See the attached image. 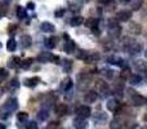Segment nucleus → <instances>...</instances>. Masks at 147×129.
<instances>
[{"instance_id": "1", "label": "nucleus", "mask_w": 147, "mask_h": 129, "mask_svg": "<svg viewBox=\"0 0 147 129\" xmlns=\"http://www.w3.org/2000/svg\"><path fill=\"white\" fill-rule=\"evenodd\" d=\"M76 114H78L79 118L86 119V118H89L92 115V110L89 106H79L78 109H76Z\"/></svg>"}, {"instance_id": "2", "label": "nucleus", "mask_w": 147, "mask_h": 129, "mask_svg": "<svg viewBox=\"0 0 147 129\" xmlns=\"http://www.w3.org/2000/svg\"><path fill=\"white\" fill-rule=\"evenodd\" d=\"M109 27H110V35L114 36V38H119L120 34H121V27L119 26V23L117 22H110Z\"/></svg>"}, {"instance_id": "3", "label": "nucleus", "mask_w": 147, "mask_h": 129, "mask_svg": "<svg viewBox=\"0 0 147 129\" xmlns=\"http://www.w3.org/2000/svg\"><path fill=\"white\" fill-rule=\"evenodd\" d=\"M96 86H97V89H98V92L103 97H107L110 94V88H109V85H107L105 81L98 80V81H97V84H96Z\"/></svg>"}, {"instance_id": "4", "label": "nucleus", "mask_w": 147, "mask_h": 129, "mask_svg": "<svg viewBox=\"0 0 147 129\" xmlns=\"http://www.w3.org/2000/svg\"><path fill=\"white\" fill-rule=\"evenodd\" d=\"M4 106L7 107V110H8L9 112L16 111V110L18 109V99L14 98V97H13V98H9V99H8V101L4 103Z\"/></svg>"}, {"instance_id": "5", "label": "nucleus", "mask_w": 147, "mask_h": 129, "mask_svg": "<svg viewBox=\"0 0 147 129\" xmlns=\"http://www.w3.org/2000/svg\"><path fill=\"white\" fill-rule=\"evenodd\" d=\"M132 18V12L130 10H120L116 16V20L119 22H127Z\"/></svg>"}, {"instance_id": "6", "label": "nucleus", "mask_w": 147, "mask_h": 129, "mask_svg": "<svg viewBox=\"0 0 147 129\" xmlns=\"http://www.w3.org/2000/svg\"><path fill=\"white\" fill-rule=\"evenodd\" d=\"M107 110L109 111H111V112H117V110L120 109V103H119V101L117 99H115V98H110L109 101H107Z\"/></svg>"}, {"instance_id": "7", "label": "nucleus", "mask_w": 147, "mask_h": 129, "mask_svg": "<svg viewBox=\"0 0 147 129\" xmlns=\"http://www.w3.org/2000/svg\"><path fill=\"white\" fill-rule=\"evenodd\" d=\"M147 102V99L145 98L143 96H141V94H134V96H132V105L133 106H143Z\"/></svg>"}, {"instance_id": "8", "label": "nucleus", "mask_w": 147, "mask_h": 129, "mask_svg": "<svg viewBox=\"0 0 147 129\" xmlns=\"http://www.w3.org/2000/svg\"><path fill=\"white\" fill-rule=\"evenodd\" d=\"M74 127L75 129H86L88 127V122H86V119H84V118H76L75 120H74Z\"/></svg>"}, {"instance_id": "9", "label": "nucleus", "mask_w": 147, "mask_h": 129, "mask_svg": "<svg viewBox=\"0 0 147 129\" xmlns=\"http://www.w3.org/2000/svg\"><path fill=\"white\" fill-rule=\"evenodd\" d=\"M97 98H98V93L94 91L86 92V94L84 96V101H85L86 103H93V102L97 101Z\"/></svg>"}, {"instance_id": "10", "label": "nucleus", "mask_w": 147, "mask_h": 129, "mask_svg": "<svg viewBox=\"0 0 147 129\" xmlns=\"http://www.w3.org/2000/svg\"><path fill=\"white\" fill-rule=\"evenodd\" d=\"M99 59H101V54L93 52V53H88V56H86V58L84 59V61H85L86 63H96Z\"/></svg>"}, {"instance_id": "11", "label": "nucleus", "mask_w": 147, "mask_h": 129, "mask_svg": "<svg viewBox=\"0 0 147 129\" xmlns=\"http://www.w3.org/2000/svg\"><path fill=\"white\" fill-rule=\"evenodd\" d=\"M127 51L129 52V53H132V54H137V53H140V52L142 51V45L138 44V43H136V41H133V43L127 48Z\"/></svg>"}, {"instance_id": "12", "label": "nucleus", "mask_w": 147, "mask_h": 129, "mask_svg": "<svg viewBox=\"0 0 147 129\" xmlns=\"http://www.w3.org/2000/svg\"><path fill=\"white\" fill-rule=\"evenodd\" d=\"M53 54L49 53V52H44V53L39 54L38 56V61L39 62H52L53 61Z\"/></svg>"}, {"instance_id": "13", "label": "nucleus", "mask_w": 147, "mask_h": 129, "mask_svg": "<svg viewBox=\"0 0 147 129\" xmlns=\"http://www.w3.org/2000/svg\"><path fill=\"white\" fill-rule=\"evenodd\" d=\"M67 105L65 103H58L56 107H54V111H56L57 115H59V116H63V115L67 114Z\"/></svg>"}, {"instance_id": "14", "label": "nucleus", "mask_w": 147, "mask_h": 129, "mask_svg": "<svg viewBox=\"0 0 147 129\" xmlns=\"http://www.w3.org/2000/svg\"><path fill=\"white\" fill-rule=\"evenodd\" d=\"M63 51L66 52L67 54H71V53H74V52H75V43H74L71 39H69V40L65 43Z\"/></svg>"}, {"instance_id": "15", "label": "nucleus", "mask_w": 147, "mask_h": 129, "mask_svg": "<svg viewBox=\"0 0 147 129\" xmlns=\"http://www.w3.org/2000/svg\"><path fill=\"white\" fill-rule=\"evenodd\" d=\"M54 102H56V96H54L53 93H49V94H47L45 98H44V106L51 107V106H53Z\"/></svg>"}, {"instance_id": "16", "label": "nucleus", "mask_w": 147, "mask_h": 129, "mask_svg": "<svg viewBox=\"0 0 147 129\" xmlns=\"http://www.w3.org/2000/svg\"><path fill=\"white\" fill-rule=\"evenodd\" d=\"M72 88V80L70 78H66L63 79V81L61 83V89L63 92H69L70 89Z\"/></svg>"}, {"instance_id": "17", "label": "nucleus", "mask_w": 147, "mask_h": 129, "mask_svg": "<svg viewBox=\"0 0 147 129\" xmlns=\"http://www.w3.org/2000/svg\"><path fill=\"white\" fill-rule=\"evenodd\" d=\"M123 89H124V83H123V79H120V80H117L116 83H115L114 92L117 94V96L123 97Z\"/></svg>"}, {"instance_id": "18", "label": "nucleus", "mask_w": 147, "mask_h": 129, "mask_svg": "<svg viewBox=\"0 0 147 129\" xmlns=\"http://www.w3.org/2000/svg\"><path fill=\"white\" fill-rule=\"evenodd\" d=\"M20 65H21V59H20V57H17V56L10 57V58L8 59V66H9L10 68H16Z\"/></svg>"}, {"instance_id": "19", "label": "nucleus", "mask_w": 147, "mask_h": 129, "mask_svg": "<svg viewBox=\"0 0 147 129\" xmlns=\"http://www.w3.org/2000/svg\"><path fill=\"white\" fill-rule=\"evenodd\" d=\"M129 30H130V32H132V34L138 35V34H141V31H142V27H141V25H138V23L132 22L129 25Z\"/></svg>"}, {"instance_id": "20", "label": "nucleus", "mask_w": 147, "mask_h": 129, "mask_svg": "<svg viewBox=\"0 0 147 129\" xmlns=\"http://www.w3.org/2000/svg\"><path fill=\"white\" fill-rule=\"evenodd\" d=\"M21 43H22L23 48H28V47L32 44V39H31L30 35H22V38H21Z\"/></svg>"}, {"instance_id": "21", "label": "nucleus", "mask_w": 147, "mask_h": 129, "mask_svg": "<svg viewBox=\"0 0 147 129\" xmlns=\"http://www.w3.org/2000/svg\"><path fill=\"white\" fill-rule=\"evenodd\" d=\"M40 28H41V31H44V32H53L54 31V26L52 25L51 22H43L40 25Z\"/></svg>"}, {"instance_id": "22", "label": "nucleus", "mask_w": 147, "mask_h": 129, "mask_svg": "<svg viewBox=\"0 0 147 129\" xmlns=\"http://www.w3.org/2000/svg\"><path fill=\"white\" fill-rule=\"evenodd\" d=\"M106 120H107V115L105 114V112H98V114L94 116V122H96L97 124H103Z\"/></svg>"}, {"instance_id": "23", "label": "nucleus", "mask_w": 147, "mask_h": 129, "mask_svg": "<svg viewBox=\"0 0 147 129\" xmlns=\"http://www.w3.org/2000/svg\"><path fill=\"white\" fill-rule=\"evenodd\" d=\"M85 26L89 28H97L98 27V20H96V18H88V20L85 21Z\"/></svg>"}, {"instance_id": "24", "label": "nucleus", "mask_w": 147, "mask_h": 129, "mask_svg": "<svg viewBox=\"0 0 147 129\" xmlns=\"http://www.w3.org/2000/svg\"><path fill=\"white\" fill-rule=\"evenodd\" d=\"M106 61L109 62V63H112V65H117V66H123L124 65V61L120 58H116L115 56H111V57H107Z\"/></svg>"}, {"instance_id": "25", "label": "nucleus", "mask_w": 147, "mask_h": 129, "mask_svg": "<svg viewBox=\"0 0 147 129\" xmlns=\"http://www.w3.org/2000/svg\"><path fill=\"white\" fill-rule=\"evenodd\" d=\"M56 45H57V38L56 36H52V38H49V39H47L45 40V47L47 48L53 49Z\"/></svg>"}, {"instance_id": "26", "label": "nucleus", "mask_w": 147, "mask_h": 129, "mask_svg": "<svg viewBox=\"0 0 147 129\" xmlns=\"http://www.w3.org/2000/svg\"><path fill=\"white\" fill-rule=\"evenodd\" d=\"M16 48H17V43H16L14 38H10L9 40H8V43H7V49L9 52H14Z\"/></svg>"}, {"instance_id": "27", "label": "nucleus", "mask_w": 147, "mask_h": 129, "mask_svg": "<svg viewBox=\"0 0 147 129\" xmlns=\"http://www.w3.org/2000/svg\"><path fill=\"white\" fill-rule=\"evenodd\" d=\"M38 83H39V78H36V76H34V78H30V79H26V80H25V85L30 86V88L35 86Z\"/></svg>"}, {"instance_id": "28", "label": "nucleus", "mask_w": 147, "mask_h": 129, "mask_svg": "<svg viewBox=\"0 0 147 129\" xmlns=\"http://www.w3.org/2000/svg\"><path fill=\"white\" fill-rule=\"evenodd\" d=\"M134 66L138 71H142V72H145L147 70V62H145V61H136Z\"/></svg>"}, {"instance_id": "29", "label": "nucleus", "mask_w": 147, "mask_h": 129, "mask_svg": "<svg viewBox=\"0 0 147 129\" xmlns=\"http://www.w3.org/2000/svg\"><path fill=\"white\" fill-rule=\"evenodd\" d=\"M83 22H84V18L81 17V16H76V17L71 18V21H70V25H71V26H80Z\"/></svg>"}, {"instance_id": "30", "label": "nucleus", "mask_w": 147, "mask_h": 129, "mask_svg": "<svg viewBox=\"0 0 147 129\" xmlns=\"http://www.w3.org/2000/svg\"><path fill=\"white\" fill-rule=\"evenodd\" d=\"M129 81L132 85H138V84L142 83V78H141L140 75H130Z\"/></svg>"}, {"instance_id": "31", "label": "nucleus", "mask_w": 147, "mask_h": 129, "mask_svg": "<svg viewBox=\"0 0 147 129\" xmlns=\"http://www.w3.org/2000/svg\"><path fill=\"white\" fill-rule=\"evenodd\" d=\"M69 7H70V10H71V12H78V10L81 9V3H79V1H71L69 4Z\"/></svg>"}, {"instance_id": "32", "label": "nucleus", "mask_w": 147, "mask_h": 129, "mask_svg": "<svg viewBox=\"0 0 147 129\" xmlns=\"http://www.w3.org/2000/svg\"><path fill=\"white\" fill-rule=\"evenodd\" d=\"M111 129H119V128H121V125H123V123H121V119H117V118H115L114 120L111 122Z\"/></svg>"}, {"instance_id": "33", "label": "nucleus", "mask_w": 147, "mask_h": 129, "mask_svg": "<svg viewBox=\"0 0 147 129\" xmlns=\"http://www.w3.org/2000/svg\"><path fill=\"white\" fill-rule=\"evenodd\" d=\"M102 75L107 79H112L114 78V71L111 68H102Z\"/></svg>"}, {"instance_id": "34", "label": "nucleus", "mask_w": 147, "mask_h": 129, "mask_svg": "<svg viewBox=\"0 0 147 129\" xmlns=\"http://www.w3.org/2000/svg\"><path fill=\"white\" fill-rule=\"evenodd\" d=\"M130 75H132V74H130V68H129V67H124V68L121 70L120 78H121V79H129Z\"/></svg>"}, {"instance_id": "35", "label": "nucleus", "mask_w": 147, "mask_h": 129, "mask_svg": "<svg viewBox=\"0 0 147 129\" xmlns=\"http://www.w3.org/2000/svg\"><path fill=\"white\" fill-rule=\"evenodd\" d=\"M10 112L7 110V107L5 106H1L0 107V119H7L8 116H9Z\"/></svg>"}, {"instance_id": "36", "label": "nucleus", "mask_w": 147, "mask_h": 129, "mask_svg": "<svg viewBox=\"0 0 147 129\" xmlns=\"http://www.w3.org/2000/svg\"><path fill=\"white\" fill-rule=\"evenodd\" d=\"M17 119H18V122L25 123L26 120L28 119V114H27V112H18V114H17Z\"/></svg>"}, {"instance_id": "37", "label": "nucleus", "mask_w": 147, "mask_h": 129, "mask_svg": "<svg viewBox=\"0 0 147 129\" xmlns=\"http://www.w3.org/2000/svg\"><path fill=\"white\" fill-rule=\"evenodd\" d=\"M32 61L34 59L32 58H26V59H23V61H21V67L22 68H28L31 66V63H32Z\"/></svg>"}, {"instance_id": "38", "label": "nucleus", "mask_w": 147, "mask_h": 129, "mask_svg": "<svg viewBox=\"0 0 147 129\" xmlns=\"http://www.w3.org/2000/svg\"><path fill=\"white\" fill-rule=\"evenodd\" d=\"M48 116H49V114H48L47 110H41V111H39V114H38V118L40 120H47L48 119Z\"/></svg>"}, {"instance_id": "39", "label": "nucleus", "mask_w": 147, "mask_h": 129, "mask_svg": "<svg viewBox=\"0 0 147 129\" xmlns=\"http://www.w3.org/2000/svg\"><path fill=\"white\" fill-rule=\"evenodd\" d=\"M17 16H18V18H25L26 17V9L25 8H22V7H18L17 8Z\"/></svg>"}, {"instance_id": "40", "label": "nucleus", "mask_w": 147, "mask_h": 129, "mask_svg": "<svg viewBox=\"0 0 147 129\" xmlns=\"http://www.w3.org/2000/svg\"><path fill=\"white\" fill-rule=\"evenodd\" d=\"M71 67H72V62L70 61V59H65L63 61V70L66 71V72H69V71L71 70Z\"/></svg>"}, {"instance_id": "41", "label": "nucleus", "mask_w": 147, "mask_h": 129, "mask_svg": "<svg viewBox=\"0 0 147 129\" xmlns=\"http://www.w3.org/2000/svg\"><path fill=\"white\" fill-rule=\"evenodd\" d=\"M8 78V71L5 68H0V81H4V79Z\"/></svg>"}, {"instance_id": "42", "label": "nucleus", "mask_w": 147, "mask_h": 129, "mask_svg": "<svg viewBox=\"0 0 147 129\" xmlns=\"http://www.w3.org/2000/svg\"><path fill=\"white\" fill-rule=\"evenodd\" d=\"M86 56H88V52H85V51H79V53L76 54V57L79 59H83V61L86 58Z\"/></svg>"}, {"instance_id": "43", "label": "nucleus", "mask_w": 147, "mask_h": 129, "mask_svg": "<svg viewBox=\"0 0 147 129\" xmlns=\"http://www.w3.org/2000/svg\"><path fill=\"white\" fill-rule=\"evenodd\" d=\"M141 5H142V1H141V0H136V1L132 4L133 10H138L141 8Z\"/></svg>"}, {"instance_id": "44", "label": "nucleus", "mask_w": 147, "mask_h": 129, "mask_svg": "<svg viewBox=\"0 0 147 129\" xmlns=\"http://www.w3.org/2000/svg\"><path fill=\"white\" fill-rule=\"evenodd\" d=\"M59 127V123L58 122H52L48 124V127H47V129H57Z\"/></svg>"}, {"instance_id": "45", "label": "nucleus", "mask_w": 147, "mask_h": 129, "mask_svg": "<svg viewBox=\"0 0 147 129\" xmlns=\"http://www.w3.org/2000/svg\"><path fill=\"white\" fill-rule=\"evenodd\" d=\"M26 129H38V124L35 122H30L26 125Z\"/></svg>"}, {"instance_id": "46", "label": "nucleus", "mask_w": 147, "mask_h": 129, "mask_svg": "<svg viewBox=\"0 0 147 129\" xmlns=\"http://www.w3.org/2000/svg\"><path fill=\"white\" fill-rule=\"evenodd\" d=\"M9 88H10V89H13V88H18V80H17V79H13V80L10 81Z\"/></svg>"}, {"instance_id": "47", "label": "nucleus", "mask_w": 147, "mask_h": 129, "mask_svg": "<svg viewBox=\"0 0 147 129\" xmlns=\"http://www.w3.org/2000/svg\"><path fill=\"white\" fill-rule=\"evenodd\" d=\"M63 13H65L63 9H58L56 13H54V16H56V17H61V16H63Z\"/></svg>"}, {"instance_id": "48", "label": "nucleus", "mask_w": 147, "mask_h": 129, "mask_svg": "<svg viewBox=\"0 0 147 129\" xmlns=\"http://www.w3.org/2000/svg\"><path fill=\"white\" fill-rule=\"evenodd\" d=\"M98 3H99V4H103V5H106L107 3H110V0H98Z\"/></svg>"}, {"instance_id": "49", "label": "nucleus", "mask_w": 147, "mask_h": 129, "mask_svg": "<svg viewBox=\"0 0 147 129\" xmlns=\"http://www.w3.org/2000/svg\"><path fill=\"white\" fill-rule=\"evenodd\" d=\"M34 7H35V5H34L32 3H28V4H27V8H28V9H34Z\"/></svg>"}, {"instance_id": "50", "label": "nucleus", "mask_w": 147, "mask_h": 129, "mask_svg": "<svg viewBox=\"0 0 147 129\" xmlns=\"http://www.w3.org/2000/svg\"><path fill=\"white\" fill-rule=\"evenodd\" d=\"M0 129H5V125L4 124H0Z\"/></svg>"}, {"instance_id": "51", "label": "nucleus", "mask_w": 147, "mask_h": 129, "mask_svg": "<svg viewBox=\"0 0 147 129\" xmlns=\"http://www.w3.org/2000/svg\"><path fill=\"white\" fill-rule=\"evenodd\" d=\"M128 1H129V0H123V3H124V4H127Z\"/></svg>"}, {"instance_id": "52", "label": "nucleus", "mask_w": 147, "mask_h": 129, "mask_svg": "<svg viewBox=\"0 0 147 129\" xmlns=\"http://www.w3.org/2000/svg\"><path fill=\"white\" fill-rule=\"evenodd\" d=\"M145 57L147 58V49H146V52H145Z\"/></svg>"}, {"instance_id": "53", "label": "nucleus", "mask_w": 147, "mask_h": 129, "mask_svg": "<svg viewBox=\"0 0 147 129\" xmlns=\"http://www.w3.org/2000/svg\"><path fill=\"white\" fill-rule=\"evenodd\" d=\"M145 72H146V76H147V70H146V71H145Z\"/></svg>"}, {"instance_id": "54", "label": "nucleus", "mask_w": 147, "mask_h": 129, "mask_svg": "<svg viewBox=\"0 0 147 129\" xmlns=\"http://www.w3.org/2000/svg\"><path fill=\"white\" fill-rule=\"evenodd\" d=\"M85 1H89V0H85Z\"/></svg>"}]
</instances>
